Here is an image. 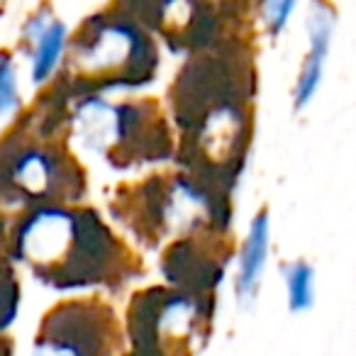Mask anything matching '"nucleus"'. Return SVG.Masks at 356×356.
I'll list each match as a JSON object with an SVG mask.
<instances>
[{
	"instance_id": "f8f14e48",
	"label": "nucleus",
	"mask_w": 356,
	"mask_h": 356,
	"mask_svg": "<svg viewBox=\"0 0 356 356\" xmlns=\"http://www.w3.org/2000/svg\"><path fill=\"white\" fill-rule=\"evenodd\" d=\"M268 215L259 213L254 218L252 227H249L247 242L242 247L239 254V271H237V296L242 302L254 300L259 291V281H261V271L264 264H266V254H268Z\"/></svg>"
},
{
	"instance_id": "2eb2a0df",
	"label": "nucleus",
	"mask_w": 356,
	"mask_h": 356,
	"mask_svg": "<svg viewBox=\"0 0 356 356\" xmlns=\"http://www.w3.org/2000/svg\"><path fill=\"white\" fill-rule=\"evenodd\" d=\"M296 10V3H266L264 6V20L271 27L273 32H278L283 25H286L288 15Z\"/></svg>"
},
{
	"instance_id": "6e6552de",
	"label": "nucleus",
	"mask_w": 356,
	"mask_h": 356,
	"mask_svg": "<svg viewBox=\"0 0 356 356\" xmlns=\"http://www.w3.org/2000/svg\"><path fill=\"white\" fill-rule=\"evenodd\" d=\"M118 349L120 322L100 298L59 302L35 337V356H115Z\"/></svg>"
},
{
	"instance_id": "9d476101",
	"label": "nucleus",
	"mask_w": 356,
	"mask_h": 356,
	"mask_svg": "<svg viewBox=\"0 0 356 356\" xmlns=\"http://www.w3.org/2000/svg\"><path fill=\"white\" fill-rule=\"evenodd\" d=\"M332 32H334V10L327 6H315L307 17V40L310 49L302 61L300 79L296 86V108H305L317 93L322 81V69H325L327 51L332 44Z\"/></svg>"
},
{
	"instance_id": "7ed1b4c3",
	"label": "nucleus",
	"mask_w": 356,
	"mask_h": 356,
	"mask_svg": "<svg viewBox=\"0 0 356 356\" xmlns=\"http://www.w3.org/2000/svg\"><path fill=\"white\" fill-rule=\"evenodd\" d=\"M71 115L64 100H44L6 134L3 195L27 210L74 205L86 193V173L66 149Z\"/></svg>"
},
{
	"instance_id": "dca6fc26",
	"label": "nucleus",
	"mask_w": 356,
	"mask_h": 356,
	"mask_svg": "<svg viewBox=\"0 0 356 356\" xmlns=\"http://www.w3.org/2000/svg\"><path fill=\"white\" fill-rule=\"evenodd\" d=\"M15 298H17V291H15V278H13V273L8 271V278H6V320H3V325H10L13 315H15Z\"/></svg>"
},
{
	"instance_id": "423d86ee",
	"label": "nucleus",
	"mask_w": 356,
	"mask_h": 356,
	"mask_svg": "<svg viewBox=\"0 0 356 356\" xmlns=\"http://www.w3.org/2000/svg\"><path fill=\"white\" fill-rule=\"evenodd\" d=\"M71 132L83 149L103 156L115 168L166 161L173 156V137L156 100L81 98L71 113Z\"/></svg>"
},
{
	"instance_id": "ddd939ff",
	"label": "nucleus",
	"mask_w": 356,
	"mask_h": 356,
	"mask_svg": "<svg viewBox=\"0 0 356 356\" xmlns=\"http://www.w3.org/2000/svg\"><path fill=\"white\" fill-rule=\"evenodd\" d=\"M288 291V307L293 312H302L315 300V271L305 261H291L283 266Z\"/></svg>"
},
{
	"instance_id": "9b49d317",
	"label": "nucleus",
	"mask_w": 356,
	"mask_h": 356,
	"mask_svg": "<svg viewBox=\"0 0 356 356\" xmlns=\"http://www.w3.org/2000/svg\"><path fill=\"white\" fill-rule=\"evenodd\" d=\"M25 42L30 44L32 56V79L35 83L47 81L61 64L66 47V27L49 15V10L37 13L25 25Z\"/></svg>"
},
{
	"instance_id": "20e7f679",
	"label": "nucleus",
	"mask_w": 356,
	"mask_h": 356,
	"mask_svg": "<svg viewBox=\"0 0 356 356\" xmlns=\"http://www.w3.org/2000/svg\"><path fill=\"white\" fill-rule=\"evenodd\" d=\"M159 69L152 35L124 6L88 17L69 40L61 88L69 98H93L105 90L139 88Z\"/></svg>"
},
{
	"instance_id": "0eeeda50",
	"label": "nucleus",
	"mask_w": 356,
	"mask_h": 356,
	"mask_svg": "<svg viewBox=\"0 0 356 356\" xmlns=\"http://www.w3.org/2000/svg\"><path fill=\"white\" fill-rule=\"evenodd\" d=\"M213 320V296L178 288H149L129 305L134 356H195L203 349Z\"/></svg>"
},
{
	"instance_id": "f257e3e1",
	"label": "nucleus",
	"mask_w": 356,
	"mask_h": 356,
	"mask_svg": "<svg viewBox=\"0 0 356 356\" xmlns=\"http://www.w3.org/2000/svg\"><path fill=\"white\" fill-rule=\"evenodd\" d=\"M252 95V59L239 44L195 54L171 86L173 118L181 129L178 156L188 173L225 195L249 147Z\"/></svg>"
},
{
	"instance_id": "39448f33",
	"label": "nucleus",
	"mask_w": 356,
	"mask_h": 356,
	"mask_svg": "<svg viewBox=\"0 0 356 356\" xmlns=\"http://www.w3.org/2000/svg\"><path fill=\"white\" fill-rule=\"evenodd\" d=\"M115 218L134 237L154 247L168 237L188 239L205 232H225L229 225L227 195L210 188L193 173H159L115 193Z\"/></svg>"
},
{
	"instance_id": "f03ea898",
	"label": "nucleus",
	"mask_w": 356,
	"mask_h": 356,
	"mask_svg": "<svg viewBox=\"0 0 356 356\" xmlns=\"http://www.w3.org/2000/svg\"><path fill=\"white\" fill-rule=\"evenodd\" d=\"M8 252L59 291L122 286L139 271V259L98 213L71 205L22 213L8 232Z\"/></svg>"
},
{
	"instance_id": "4468645a",
	"label": "nucleus",
	"mask_w": 356,
	"mask_h": 356,
	"mask_svg": "<svg viewBox=\"0 0 356 356\" xmlns=\"http://www.w3.org/2000/svg\"><path fill=\"white\" fill-rule=\"evenodd\" d=\"M20 90H17L15 81V66L8 54H3V69H0V110L6 118H10L13 110L20 105Z\"/></svg>"
},
{
	"instance_id": "1a4fd4ad",
	"label": "nucleus",
	"mask_w": 356,
	"mask_h": 356,
	"mask_svg": "<svg viewBox=\"0 0 356 356\" xmlns=\"http://www.w3.org/2000/svg\"><path fill=\"white\" fill-rule=\"evenodd\" d=\"M222 232H205L188 239H176L163 257V273L178 291L210 296L220 283L227 261V244Z\"/></svg>"
}]
</instances>
